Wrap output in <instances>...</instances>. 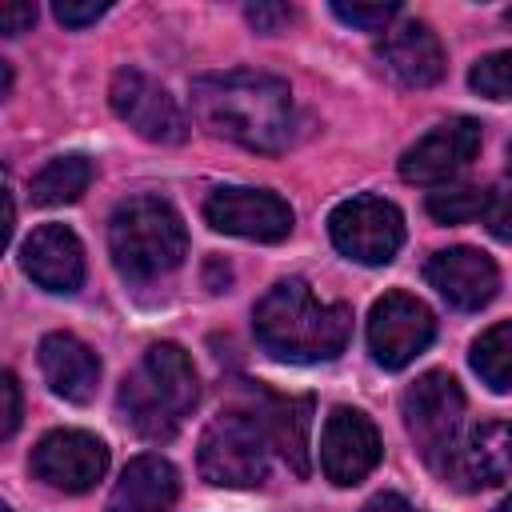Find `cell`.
<instances>
[{"mask_svg": "<svg viewBox=\"0 0 512 512\" xmlns=\"http://www.w3.org/2000/svg\"><path fill=\"white\" fill-rule=\"evenodd\" d=\"M200 128L252 152H280L292 140V92L280 76L228 68L192 80Z\"/></svg>", "mask_w": 512, "mask_h": 512, "instance_id": "6da1fadb", "label": "cell"}, {"mask_svg": "<svg viewBox=\"0 0 512 512\" xmlns=\"http://www.w3.org/2000/svg\"><path fill=\"white\" fill-rule=\"evenodd\" d=\"M252 332L276 360L320 364L344 352L352 336V308L316 300L304 280H280L256 300Z\"/></svg>", "mask_w": 512, "mask_h": 512, "instance_id": "7a4b0ae2", "label": "cell"}, {"mask_svg": "<svg viewBox=\"0 0 512 512\" xmlns=\"http://www.w3.org/2000/svg\"><path fill=\"white\" fill-rule=\"evenodd\" d=\"M200 384L180 344H152L120 384V416L144 440H172L196 408Z\"/></svg>", "mask_w": 512, "mask_h": 512, "instance_id": "3957f363", "label": "cell"}, {"mask_svg": "<svg viewBox=\"0 0 512 512\" xmlns=\"http://www.w3.org/2000/svg\"><path fill=\"white\" fill-rule=\"evenodd\" d=\"M108 252L120 276L156 280L172 272L188 252V232L176 208L160 196H132L108 220Z\"/></svg>", "mask_w": 512, "mask_h": 512, "instance_id": "277c9868", "label": "cell"}, {"mask_svg": "<svg viewBox=\"0 0 512 512\" xmlns=\"http://www.w3.org/2000/svg\"><path fill=\"white\" fill-rule=\"evenodd\" d=\"M268 428L260 412H220L196 448L200 476L216 488H256L268 476Z\"/></svg>", "mask_w": 512, "mask_h": 512, "instance_id": "5b68a950", "label": "cell"}, {"mask_svg": "<svg viewBox=\"0 0 512 512\" xmlns=\"http://www.w3.org/2000/svg\"><path fill=\"white\" fill-rule=\"evenodd\" d=\"M460 420H464V392L448 372H424L404 392V428L416 452L432 468H440L448 448L460 440Z\"/></svg>", "mask_w": 512, "mask_h": 512, "instance_id": "8992f818", "label": "cell"}, {"mask_svg": "<svg viewBox=\"0 0 512 512\" xmlns=\"http://www.w3.org/2000/svg\"><path fill=\"white\" fill-rule=\"evenodd\" d=\"M328 236L356 264H388L404 244V216L392 200L352 196L332 208Z\"/></svg>", "mask_w": 512, "mask_h": 512, "instance_id": "52a82bcc", "label": "cell"}, {"mask_svg": "<svg viewBox=\"0 0 512 512\" xmlns=\"http://www.w3.org/2000/svg\"><path fill=\"white\" fill-rule=\"evenodd\" d=\"M108 104L112 112L144 140L152 144H180L188 136V120L180 104L168 96L164 84H156L140 68H120L108 84Z\"/></svg>", "mask_w": 512, "mask_h": 512, "instance_id": "ba28073f", "label": "cell"}, {"mask_svg": "<svg viewBox=\"0 0 512 512\" xmlns=\"http://www.w3.org/2000/svg\"><path fill=\"white\" fill-rule=\"evenodd\" d=\"M432 336H436V320H432L428 304L416 300L412 292H384L372 304L368 348H372L376 364L404 368L432 344Z\"/></svg>", "mask_w": 512, "mask_h": 512, "instance_id": "9c48e42d", "label": "cell"}, {"mask_svg": "<svg viewBox=\"0 0 512 512\" xmlns=\"http://www.w3.org/2000/svg\"><path fill=\"white\" fill-rule=\"evenodd\" d=\"M204 220L224 236H240L256 244H276L292 232L288 200L264 188H216L204 200Z\"/></svg>", "mask_w": 512, "mask_h": 512, "instance_id": "30bf717a", "label": "cell"}, {"mask_svg": "<svg viewBox=\"0 0 512 512\" xmlns=\"http://www.w3.org/2000/svg\"><path fill=\"white\" fill-rule=\"evenodd\" d=\"M32 476L60 492H88L108 472V448L92 432L56 428L32 448Z\"/></svg>", "mask_w": 512, "mask_h": 512, "instance_id": "8fae6325", "label": "cell"}, {"mask_svg": "<svg viewBox=\"0 0 512 512\" xmlns=\"http://www.w3.org/2000/svg\"><path fill=\"white\" fill-rule=\"evenodd\" d=\"M380 464V432L360 408H332L320 428V468L332 484L352 488Z\"/></svg>", "mask_w": 512, "mask_h": 512, "instance_id": "7c38bea8", "label": "cell"}, {"mask_svg": "<svg viewBox=\"0 0 512 512\" xmlns=\"http://www.w3.org/2000/svg\"><path fill=\"white\" fill-rule=\"evenodd\" d=\"M436 472H444V480H452L464 492L492 488V484L508 480L512 476V424L508 420H488V424L468 428L448 448V456L440 460Z\"/></svg>", "mask_w": 512, "mask_h": 512, "instance_id": "4fadbf2b", "label": "cell"}, {"mask_svg": "<svg viewBox=\"0 0 512 512\" xmlns=\"http://www.w3.org/2000/svg\"><path fill=\"white\" fill-rule=\"evenodd\" d=\"M480 152V124L472 116H456L428 136H420L400 156V176L408 184H444Z\"/></svg>", "mask_w": 512, "mask_h": 512, "instance_id": "5bb4252c", "label": "cell"}, {"mask_svg": "<svg viewBox=\"0 0 512 512\" xmlns=\"http://www.w3.org/2000/svg\"><path fill=\"white\" fill-rule=\"evenodd\" d=\"M424 276L460 312L484 308L496 296V288H500V272H496V264L480 248H444V252H432L428 264H424Z\"/></svg>", "mask_w": 512, "mask_h": 512, "instance_id": "9a60e30c", "label": "cell"}, {"mask_svg": "<svg viewBox=\"0 0 512 512\" xmlns=\"http://www.w3.org/2000/svg\"><path fill=\"white\" fill-rule=\"evenodd\" d=\"M20 264L32 276V284H40L44 292H76L84 284V248L76 240L72 228L64 224H40L24 248H20Z\"/></svg>", "mask_w": 512, "mask_h": 512, "instance_id": "2e32d148", "label": "cell"}, {"mask_svg": "<svg viewBox=\"0 0 512 512\" xmlns=\"http://www.w3.org/2000/svg\"><path fill=\"white\" fill-rule=\"evenodd\" d=\"M380 64L404 84V88H428L444 76V48L440 36L420 24V20H404L396 28L384 32L380 40Z\"/></svg>", "mask_w": 512, "mask_h": 512, "instance_id": "e0dca14e", "label": "cell"}, {"mask_svg": "<svg viewBox=\"0 0 512 512\" xmlns=\"http://www.w3.org/2000/svg\"><path fill=\"white\" fill-rule=\"evenodd\" d=\"M40 372H44V380L56 396H64L72 404H88L96 396L100 360L72 332H48L40 340Z\"/></svg>", "mask_w": 512, "mask_h": 512, "instance_id": "ac0fdd59", "label": "cell"}, {"mask_svg": "<svg viewBox=\"0 0 512 512\" xmlns=\"http://www.w3.org/2000/svg\"><path fill=\"white\" fill-rule=\"evenodd\" d=\"M180 496V476L164 456H136L120 472L108 508L112 512H168Z\"/></svg>", "mask_w": 512, "mask_h": 512, "instance_id": "d6986e66", "label": "cell"}, {"mask_svg": "<svg viewBox=\"0 0 512 512\" xmlns=\"http://www.w3.org/2000/svg\"><path fill=\"white\" fill-rule=\"evenodd\" d=\"M308 412H312V400H272L268 412H260L264 428H268V440L272 448H280V456L296 468V472H308Z\"/></svg>", "mask_w": 512, "mask_h": 512, "instance_id": "ffe728a7", "label": "cell"}, {"mask_svg": "<svg viewBox=\"0 0 512 512\" xmlns=\"http://www.w3.org/2000/svg\"><path fill=\"white\" fill-rule=\"evenodd\" d=\"M88 184H92V160L80 156V152H68V156L48 160L32 176V200L44 204V208L72 204V200H80L88 192Z\"/></svg>", "mask_w": 512, "mask_h": 512, "instance_id": "44dd1931", "label": "cell"}, {"mask_svg": "<svg viewBox=\"0 0 512 512\" xmlns=\"http://www.w3.org/2000/svg\"><path fill=\"white\" fill-rule=\"evenodd\" d=\"M472 368L492 392H508L512 388V320H500V324H492L488 332L476 336Z\"/></svg>", "mask_w": 512, "mask_h": 512, "instance_id": "7402d4cb", "label": "cell"}, {"mask_svg": "<svg viewBox=\"0 0 512 512\" xmlns=\"http://www.w3.org/2000/svg\"><path fill=\"white\" fill-rule=\"evenodd\" d=\"M484 204H488V192L472 188V184H444V188L428 192V212L440 224H468V220L484 216Z\"/></svg>", "mask_w": 512, "mask_h": 512, "instance_id": "603a6c76", "label": "cell"}, {"mask_svg": "<svg viewBox=\"0 0 512 512\" xmlns=\"http://www.w3.org/2000/svg\"><path fill=\"white\" fill-rule=\"evenodd\" d=\"M468 84L488 100H512V52H492L472 64Z\"/></svg>", "mask_w": 512, "mask_h": 512, "instance_id": "cb8c5ba5", "label": "cell"}, {"mask_svg": "<svg viewBox=\"0 0 512 512\" xmlns=\"http://www.w3.org/2000/svg\"><path fill=\"white\" fill-rule=\"evenodd\" d=\"M336 20L352 24V28H364V32H384L392 20H396V4H332Z\"/></svg>", "mask_w": 512, "mask_h": 512, "instance_id": "d4e9b609", "label": "cell"}, {"mask_svg": "<svg viewBox=\"0 0 512 512\" xmlns=\"http://www.w3.org/2000/svg\"><path fill=\"white\" fill-rule=\"evenodd\" d=\"M484 224L496 240H512V180L496 184L484 204Z\"/></svg>", "mask_w": 512, "mask_h": 512, "instance_id": "484cf974", "label": "cell"}, {"mask_svg": "<svg viewBox=\"0 0 512 512\" xmlns=\"http://www.w3.org/2000/svg\"><path fill=\"white\" fill-rule=\"evenodd\" d=\"M52 12H56L60 24H68V28H84V24H92L96 16H104L108 4H104V0H84V4H76V0H60Z\"/></svg>", "mask_w": 512, "mask_h": 512, "instance_id": "4316f807", "label": "cell"}, {"mask_svg": "<svg viewBox=\"0 0 512 512\" xmlns=\"http://www.w3.org/2000/svg\"><path fill=\"white\" fill-rule=\"evenodd\" d=\"M0 396H4V420H0V436L8 440V436L16 432V424H20V384H16V376H12V372H4V376H0Z\"/></svg>", "mask_w": 512, "mask_h": 512, "instance_id": "83f0119b", "label": "cell"}, {"mask_svg": "<svg viewBox=\"0 0 512 512\" xmlns=\"http://www.w3.org/2000/svg\"><path fill=\"white\" fill-rule=\"evenodd\" d=\"M32 20H36V4H16V0H12V4L0 8V32H4V36H20Z\"/></svg>", "mask_w": 512, "mask_h": 512, "instance_id": "f1b7e54d", "label": "cell"}, {"mask_svg": "<svg viewBox=\"0 0 512 512\" xmlns=\"http://www.w3.org/2000/svg\"><path fill=\"white\" fill-rule=\"evenodd\" d=\"M288 16H292L288 8H268V4H256V8H248V20H252L256 28H268V32H272L276 24H284Z\"/></svg>", "mask_w": 512, "mask_h": 512, "instance_id": "f546056e", "label": "cell"}, {"mask_svg": "<svg viewBox=\"0 0 512 512\" xmlns=\"http://www.w3.org/2000/svg\"><path fill=\"white\" fill-rule=\"evenodd\" d=\"M364 512H416L400 492H380V496H372L368 504H364Z\"/></svg>", "mask_w": 512, "mask_h": 512, "instance_id": "4dcf8cb0", "label": "cell"}, {"mask_svg": "<svg viewBox=\"0 0 512 512\" xmlns=\"http://www.w3.org/2000/svg\"><path fill=\"white\" fill-rule=\"evenodd\" d=\"M496 512H512V496H508V500H504V504H500Z\"/></svg>", "mask_w": 512, "mask_h": 512, "instance_id": "1f68e13d", "label": "cell"}, {"mask_svg": "<svg viewBox=\"0 0 512 512\" xmlns=\"http://www.w3.org/2000/svg\"><path fill=\"white\" fill-rule=\"evenodd\" d=\"M508 172H512V144H508Z\"/></svg>", "mask_w": 512, "mask_h": 512, "instance_id": "d6a6232c", "label": "cell"}, {"mask_svg": "<svg viewBox=\"0 0 512 512\" xmlns=\"http://www.w3.org/2000/svg\"><path fill=\"white\" fill-rule=\"evenodd\" d=\"M0 512H12V508H0Z\"/></svg>", "mask_w": 512, "mask_h": 512, "instance_id": "836d02e7", "label": "cell"}]
</instances>
